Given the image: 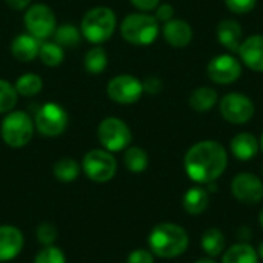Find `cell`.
Returning a JSON list of instances; mask_svg holds the SVG:
<instances>
[{"mask_svg":"<svg viewBox=\"0 0 263 263\" xmlns=\"http://www.w3.org/2000/svg\"><path fill=\"white\" fill-rule=\"evenodd\" d=\"M183 166L191 180L208 185L225 173L228 166V153L225 146L216 140H202L186 151Z\"/></svg>","mask_w":263,"mask_h":263,"instance_id":"cell-1","label":"cell"},{"mask_svg":"<svg viewBox=\"0 0 263 263\" xmlns=\"http://www.w3.org/2000/svg\"><path fill=\"white\" fill-rule=\"evenodd\" d=\"M148 245L154 256L162 259H174L186 251L190 237L180 225L165 222L151 230L148 236Z\"/></svg>","mask_w":263,"mask_h":263,"instance_id":"cell-2","label":"cell"},{"mask_svg":"<svg viewBox=\"0 0 263 263\" xmlns=\"http://www.w3.org/2000/svg\"><path fill=\"white\" fill-rule=\"evenodd\" d=\"M160 32V25L154 15L148 12H133L128 14L120 23L122 37L136 46H146L157 40Z\"/></svg>","mask_w":263,"mask_h":263,"instance_id":"cell-3","label":"cell"},{"mask_svg":"<svg viewBox=\"0 0 263 263\" xmlns=\"http://www.w3.org/2000/svg\"><path fill=\"white\" fill-rule=\"evenodd\" d=\"M117 26V17L108 6H96L89 9L80 23L82 35L94 45H100L111 39Z\"/></svg>","mask_w":263,"mask_h":263,"instance_id":"cell-4","label":"cell"},{"mask_svg":"<svg viewBox=\"0 0 263 263\" xmlns=\"http://www.w3.org/2000/svg\"><path fill=\"white\" fill-rule=\"evenodd\" d=\"M34 131H35L34 120L25 111H11L3 117L0 123L2 140L9 148L26 146L31 142Z\"/></svg>","mask_w":263,"mask_h":263,"instance_id":"cell-5","label":"cell"},{"mask_svg":"<svg viewBox=\"0 0 263 263\" xmlns=\"http://www.w3.org/2000/svg\"><path fill=\"white\" fill-rule=\"evenodd\" d=\"M80 166L85 176L96 183H106L117 173L116 157L112 156V153L103 148H96L88 151L83 156Z\"/></svg>","mask_w":263,"mask_h":263,"instance_id":"cell-6","label":"cell"},{"mask_svg":"<svg viewBox=\"0 0 263 263\" xmlns=\"http://www.w3.org/2000/svg\"><path fill=\"white\" fill-rule=\"evenodd\" d=\"M97 139L103 149L119 153L131 145L133 134L129 126L119 117H106L99 123Z\"/></svg>","mask_w":263,"mask_h":263,"instance_id":"cell-7","label":"cell"},{"mask_svg":"<svg viewBox=\"0 0 263 263\" xmlns=\"http://www.w3.org/2000/svg\"><path fill=\"white\" fill-rule=\"evenodd\" d=\"M69 117L63 106L49 102L42 105L34 116V126L43 137H59L65 133Z\"/></svg>","mask_w":263,"mask_h":263,"instance_id":"cell-8","label":"cell"},{"mask_svg":"<svg viewBox=\"0 0 263 263\" xmlns=\"http://www.w3.org/2000/svg\"><path fill=\"white\" fill-rule=\"evenodd\" d=\"M23 23L26 32L35 37L39 42H45L48 37L54 34L57 28V22L52 9L43 3L29 6L23 15Z\"/></svg>","mask_w":263,"mask_h":263,"instance_id":"cell-9","label":"cell"},{"mask_svg":"<svg viewBox=\"0 0 263 263\" xmlns=\"http://www.w3.org/2000/svg\"><path fill=\"white\" fill-rule=\"evenodd\" d=\"M219 111L228 123L245 125L254 117L256 106L248 96L242 92H228L219 100Z\"/></svg>","mask_w":263,"mask_h":263,"instance_id":"cell-10","label":"cell"},{"mask_svg":"<svg viewBox=\"0 0 263 263\" xmlns=\"http://www.w3.org/2000/svg\"><path fill=\"white\" fill-rule=\"evenodd\" d=\"M143 83L131 74H119L108 82L106 94L119 105H133L143 94Z\"/></svg>","mask_w":263,"mask_h":263,"instance_id":"cell-11","label":"cell"},{"mask_svg":"<svg viewBox=\"0 0 263 263\" xmlns=\"http://www.w3.org/2000/svg\"><path fill=\"white\" fill-rule=\"evenodd\" d=\"M242 62L233 54H219L206 66V74L216 85H231L242 77Z\"/></svg>","mask_w":263,"mask_h":263,"instance_id":"cell-12","label":"cell"},{"mask_svg":"<svg viewBox=\"0 0 263 263\" xmlns=\"http://www.w3.org/2000/svg\"><path fill=\"white\" fill-rule=\"evenodd\" d=\"M233 196L245 205H257L263 199V182L251 173H240L231 182Z\"/></svg>","mask_w":263,"mask_h":263,"instance_id":"cell-13","label":"cell"},{"mask_svg":"<svg viewBox=\"0 0 263 263\" xmlns=\"http://www.w3.org/2000/svg\"><path fill=\"white\" fill-rule=\"evenodd\" d=\"M237 54L242 65L251 71L263 72V34H254L243 39Z\"/></svg>","mask_w":263,"mask_h":263,"instance_id":"cell-14","label":"cell"},{"mask_svg":"<svg viewBox=\"0 0 263 263\" xmlns=\"http://www.w3.org/2000/svg\"><path fill=\"white\" fill-rule=\"evenodd\" d=\"M25 239L14 225H0V262L14 260L23 250Z\"/></svg>","mask_w":263,"mask_h":263,"instance_id":"cell-15","label":"cell"},{"mask_svg":"<svg viewBox=\"0 0 263 263\" xmlns=\"http://www.w3.org/2000/svg\"><path fill=\"white\" fill-rule=\"evenodd\" d=\"M162 35L165 42L173 48H186L194 35L191 25L183 18H171L170 22L163 23Z\"/></svg>","mask_w":263,"mask_h":263,"instance_id":"cell-16","label":"cell"},{"mask_svg":"<svg viewBox=\"0 0 263 263\" xmlns=\"http://www.w3.org/2000/svg\"><path fill=\"white\" fill-rule=\"evenodd\" d=\"M216 35L219 43L231 52H237L243 40V31L237 20L225 18L216 28Z\"/></svg>","mask_w":263,"mask_h":263,"instance_id":"cell-17","label":"cell"},{"mask_svg":"<svg viewBox=\"0 0 263 263\" xmlns=\"http://www.w3.org/2000/svg\"><path fill=\"white\" fill-rule=\"evenodd\" d=\"M230 149L231 154L242 162H248L251 159H254L260 149L259 140L256 139L254 134L251 133H239L236 134L231 142H230Z\"/></svg>","mask_w":263,"mask_h":263,"instance_id":"cell-18","label":"cell"},{"mask_svg":"<svg viewBox=\"0 0 263 263\" xmlns=\"http://www.w3.org/2000/svg\"><path fill=\"white\" fill-rule=\"evenodd\" d=\"M40 43L35 37L31 34H18L14 37L11 42V54L18 60V62H32L35 57H39V49Z\"/></svg>","mask_w":263,"mask_h":263,"instance_id":"cell-19","label":"cell"},{"mask_svg":"<svg viewBox=\"0 0 263 263\" xmlns=\"http://www.w3.org/2000/svg\"><path fill=\"white\" fill-rule=\"evenodd\" d=\"M188 103L196 112H210L219 103V94L211 86H199L190 94Z\"/></svg>","mask_w":263,"mask_h":263,"instance_id":"cell-20","label":"cell"},{"mask_svg":"<svg viewBox=\"0 0 263 263\" xmlns=\"http://www.w3.org/2000/svg\"><path fill=\"white\" fill-rule=\"evenodd\" d=\"M208 203H210V196L206 190L200 186L190 188L183 196V208L191 216L202 214L208 208Z\"/></svg>","mask_w":263,"mask_h":263,"instance_id":"cell-21","label":"cell"},{"mask_svg":"<svg viewBox=\"0 0 263 263\" xmlns=\"http://www.w3.org/2000/svg\"><path fill=\"white\" fill-rule=\"evenodd\" d=\"M222 263H259V254L248 243H236L223 253Z\"/></svg>","mask_w":263,"mask_h":263,"instance_id":"cell-22","label":"cell"},{"mask_svg":"<svg viewBox=\"0 0 263 263\" xmlns=\"http://www.w3.org/2000/svg\"><path fill=\"white\" fill-rule=\"evenodd\" d=\"M200 247L210 257H217L219 254L225 251V247H227L223 233L219 228H208L202 234Z\"/></svg>","mask_w":263,"mask_h":263,"instance_id":"cell-23","label":"cell"},{"mask_svg":"<svg viewBox=\"0 0 263 263\" xmlns=\"http://www.w3.org/2000/svg\"><path fill=\"white\" fill-rule=\"evenodd\" d=\"M54 176L59 182L62 183H71L74 182L80 171H82V166L71 157H63V159H59L55 163H54Z\"/></svg>","mask_w":263,"mask_h":263,"instance_id":"cell-24","label":"cell"},{"mask_svg":"<svg viewBox=\"0 0 263 263\" xmlns=\"http://www.w3.org/2000/svg\"><path fill=\"white\" fill-rule=\"evenodd\" d=\"M123 162H125V166L128 171L131 173H143L146 168H148V163H149V159H148V154L143 148L140 146H128L125 149V154H123Z\"/></svg>","mask_w":263,"mask_h":263,"instance_id":"cell-25","label":"cell"},{"mask_svg":"<svg viewBox=\"0 0 263 263\" xmlns=\"http://www.w3.org/2000/svg\"><path fill=\"white\" fill-rule=\"evenodd\" d=\"M54 42L59 43L62 48H74L82 40V31L71 23H63L55 28L54 31Z\"/></svg>","mask_w":263,"mask_h":263,"instance_id":"cell-26","label":"cell"},{"mask_svg":"<svg viewBox=\"0 0 263 263\" xmlns=\"http://www.w3.org/2000/svg\"><path fill=\"white\" fill-rule=\"evenodd\" d=\"M15 91L18 96H23V97H34L37 96L42 88H43V80L40 76L34 74V72H26L23 76H20L14 85Z\"/></svg>","mask_w":263,"mask_h":263,"instance_id":"cell-27","label":"cell"},{"mask_svg":"<svg viewBox=\"0 0 263 263\" xmlns=\"http://www.w3.org/2000/svg\"><path fill=\"white\" fill-rule=\"evenodd\" d=\"M39 59L42 60L43 65L55 68L59 66L63 59H65V49L55 43V42H42L40 43V49H39Z\"/></svg>","mask_w":263,"mask_h":263,"instance_id":"cell-28","label":"cell"},{"mask_svg":"<svg viewBox=\"0 0 263 263\" xmlns=\"http://www.w3.org/2000/svg\"><path fill=\"white\" fill-rule=\"evenodd\" d=\"M83 65H85V69H86L89 74H92V76L102 74V72L106 69V65H108L106 51H105L102 46H94V48H91V49L85 54Z\"/></svg>","mask_w":263,"mask_h":263,"instance_id":"cell-29","label":"cell"},{"mask_svg":"<svg viewBox=\"0 0 263 263\" xmlns=\"http://www.w3.org/2000/svg\"><path fill=\"white\" fill-rule=\"evenodd\" d=\"M17 91L8 80L0 79V114H8L17 103Z\"/></svg>","mask_w":263,"mask_h":263,"instance_id":"cell-30","label":"cell"},{"mask_svg":"<svg viewBox=\"0 0 263 263\" xmlns=\"http://www.w3.org/2000/svg\"><path fill=\"white\" fill-rule=\"evenodd\" d=\"M32 263H66V257L59 247L49 245V247H43L37 253Z\"/></svg>","mask_w":263,"mask_h":263,"instance_id":"cell-31","label":"cell"},{"mask_svg":"<svg viewBox=\"0 0 263 263\" xmlns=\"http://www.w3.org/2000/svg\"><path fill=\"white\" fill-rule=\"evenodd\" d=\"M35 236H37V240L43 245V247H49V245H54L55 239H57V228L49 223V222H43L37 227L35 230Z\"/></svg>","mask_w":263,"mask_h":263,"instance_id":"cell-32","label":"cell"},{"mask_svg":"<svg viewBox=\"0 0 263 263\" xmlns=\"http://www.w3.org/2000/svg\"><path fill=\"white\" fill-rule=\"evenodd\" d=\"M223 2H225V6L231 12L239 14V15L251 12L257 5V0H223Z\"/></svg>","mask_w":263,"mask_h":263,"instance_id":"cell-33","label":"cell"},{"mask_svg":"<svg viewBox=\"0 0 263 263\" xmlns=\"http://www.w3.org/2000/svg\"><path fill=\"white\" fill-rule=\"evenodd\" d=\"M126 263H154V254L149 250H134L129 253Z\"/></svg>","mask_w":263,"mask_h":263,"instance_id":"cell-34","label":"cell"},{"mask_svg":"<svg viewBox=\"0 0 263 263\" xmlns=\"http://www.w3.org/2000/svg\"><path fill=\"white\" fill-rule=\"evenodd\" d=\"M154 17L157 22L166 23L171 18H174V8L170 3H160L156 9H154Z\"/></svg>","mask_w":263,"mask_h":263,"instance_id":"cell-35","label":"cell"},{"mask_svg":"<svg viewBox=\"0 0 263 263\" xmlns=\"http://www.w3.org/2000/svg\"><path fill=\"white\" fill-rule=\"evenodd\" d=\"M134 8H137L140 12H149L154 11L159 5L160 0H129Z\"/></svg>","mask_w":263,"mask_h":263,"instance_id":"cell-36","label":"cell"},{"mask_svg":"<svg viewBox=\"0 0 263 263\" xmlns=\"http://www.w3.org/2000/svg\"><path fill=\"white\" fill-rule=\"evenodd\" d=\"M143 83V91L149 94H157L162 89V80L159 77H148Z\"/></svg>","mask_w":263,"mask_h":263,"instance_id":"cell-37","label":"cell"},{"mask_svg":"<svg viewBox=\"0 0 263 263\" xmlns=\"http://www.w3.org/2000/svg\"><path fill=\"white\" fill-rule=\"evenodd\" d=\"M5 2L9 8H12L15 11H22V9L28 8L31 3V0H5Z\"/></svg>","mask_w":263,"mask_h":263,"instance_id":"cell-38","label":"cell"},{"mask_svg":"<svg viewBox=\"0 0 263 263\" xmlns=\"http://www.w3.org/2000/svg\"><path fill=\"white\" fill-rule=\"evenodd\" d=\"M196 263H217L216 260H213L211 257H208V259H199Z\"/></svg>","mask_w":263,"mask_h":263,"instance_id":"cell-39","label":"cell"},{"mask_svg":"<svg viewBox=\"0 0 263 263\" xmlns=\"http://www.w3.org/2000/svg\"><path fill=\"white\" fill-rule=\"evenodd\" d=\"M257 254H259V259H262L263 260V242H260V245H259V251H257Z\"/></svg>","mask_w":263,"mask_h":263,"instance_id":"cell-40","label":"cell"},{"mask_svg":"<svg viewBox=\"0 0 263 263\" xmlns=\"http://www.w3.org/2000/svg\"><path fill=\"white\" fill-rule=\"evenodd\" d=\"M259 223H260V227L263 228V206L262 210H260V213H259Z\"/></svg>","mask_w":263,"mask_h":263,"instance_id":"cell-41","label":"cell"},{"mask_svg":"<svg viewBox=\"0 0 263 263\" xmlns=\"http://www.w3.org/2000/svg\"><path fill=\"white\" fill-rule=\"evenodd\" d=\"M259 145H260V149H262V153H263V133H262V137H260V140H259Z\"/></svg>","mask_w":263,"mask_h":263,"instance_id":"cell-42","label":"cell"}]
</instances>
